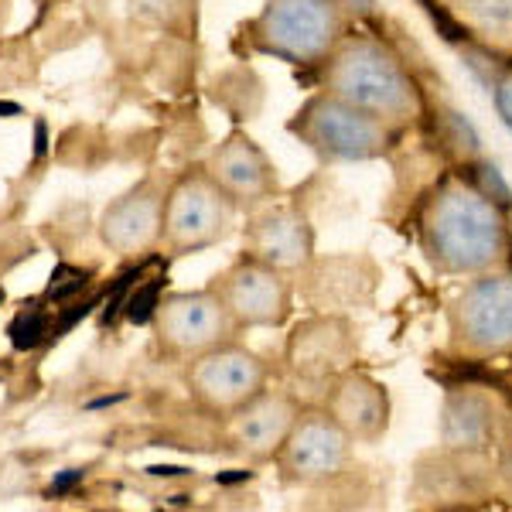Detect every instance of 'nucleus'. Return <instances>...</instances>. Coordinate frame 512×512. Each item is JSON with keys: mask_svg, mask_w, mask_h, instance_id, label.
I'll return each instance as SVG.
<instances>
[{"mask_svg": "<svg viewBox=\"0 0 512 512\" xmlns=\"http://www.w3.org/2000/svg\"><path fill=\"white\" fill-rule=\"evenodd\" d=\"M512 424V410L489 386H451L441 400V448L454 458H485L499 451L502 437Z\"/></svg>", "mask_w": 512, "mask_h": 512, "instance_id": "obj_12", "label": "nucleus"}, {"mask_svg": "<svg viewBox=\"0 0 512 512\" xmlns=\"http://www.w3.org/2000/svg\"><path fill=\"white\" fill-rule=\"evenodd\" d=\"M89 284H93V270H82V267H76V263H59V267L52 270V280H48L45 304L62 308V304L76 301Z\"/></svg>", "mask_w": 512, "mask_h": 512, "instance_id": "obj_22", "label": "nucleus"}, {"mask_svg": "<svg viewBox=\"0 0 512 512\" xmlns=\"http://www.w3.org/2000/svg\"><path fill=\"white\" fill-rule=\"evenodd\" d=\"M212 291L222 297L239 328H280L294 315V274L243 253L216 277Z\"/></svg>", "mask_w": 512, "mask_h": 512, "instance_id": "obj_10", "label": "nucleus"}, {"mask_svg": "<svg viewBox=\"0 0 512 512\" xmlns=\"http://www.w3.org/2000/svg\"><path fill=\"white\" fill-rule=\"evenodd\" d=\"M420 253L441 277H478L512 267V229L502 202L468 175H444L417 216Z\"/></svg>", "mask_w": 512, "mask_h": 512, "instance_id": "obj_1", "label": "nucleus"}, {"mask_svg": "<svg viewBox=\"0 0 512 512\" xmlns=\"http://www.w3.org/2000/svg\"><path fill=\"white\" fill-rule=\"evenodd\" d=\"M0 113H21V110L14 103H0Z\"/></svg>", "mask_w": 512, "mask_h": 512, "instance_id": "obj_32", "label": "nucleus"}, {"mask_svg": "<svg viewBox=\"0 0 512 512\" xmlns=\"http://www.w3.org/2000/svg\"><path fill=\"white\" fill-rule=\"evenodd\" d=\"M130 14L164 31L195 28V0H130Z\"/></svg>", "mask_w": 512, "mask_h": 512, "instance_id": "obj_20", "label": "nucleus"}, {"mask_svg": "<svg viewBox=\"0 0 512 512\" xmlns=\"http://www.w3.org/2000/svg\"><path fill=\"white\" fill-rule=\"evenodd\" d=\"M243 478H250V472H236V475H216L219 485H229V482H243Z\"/></svg>", "mask_w": 512, "mask_h": 512, "instance_id": "obj_31", "label": "nucleus"}, {"mask_svg": "<svg viewBox=\"0 0 512 512\" xmlns=\"http://www.w3.org/2000/svg\"><path fill=\"white\" fill-rule=\"evenodd\" d=\"M140 280V267L130 270V274H123L117 284L110 287V294H106V308H103V325H113L120 315H123V304H127L130 291H134V284Z\"/></svg>", "mask_w": 512, "mask_h": 512, "instance_id": "obj_24", "label": "nucleus"}, {"mask_svg": "<svg viewBox=\"0 0 512 512\" xmlns=\"http://www.w3.org/2000/svg\"><path fill=\"white\" fill-rule=\"evenodd\" d=\"M321 89L403 130L424 117V93L386 41L345 35L321 62Z\"/></svg>", "mask_w": 512, "mask_h": 512, "instance_id": "obj_2", "label": "nucleus"}, {"mask_svg": "<svg viewBox=\"0 0 512 512\" xmlns=\"http://www.w3.org/2000/svg\"><path fill=\"white\" fill-rule=\"evenodd\" d=\"M441 4L485 52L512 59V0H441Z\"/></svg>", "mask_w": 512, "mask_h": 512, "instance_id": "obj_19", "label": "nucleus"}, {"mask_svg": "<svg viewBox=\"0 0 512 512\" xmlns=\"http://www.w3.org/2000/svg\"><path fill=\"white\" fill-rule=\"evenodd\" d=\"M495 106H499V117L506 120V127L512 130V69L495 82Z\"/></svg>", "mask_w": 512, "mask_h": 512, "instance_id": "obj_25", "label": "nucleus"}, {"mask_svg": "<svg viewBox=\"0 0 512 512\" xmlns=\"http://www.w3.org/2000/svg\"><path fill=\"white\" fill-rule=\"evenodd\" d=\"M45 151H48V123L38 120L35 123V158H45Z\"/></svg>", "mask_w": 512, "mask_h": 512, "instance_id": "obj_30", "label": "nucleus"}, {"mask_svg": "<svg viewBox=\"0 0 512 512\" xmlns=\"http://www.w3.org/2000/svg\"><path fill=\"white\" fill-rule=\"evenodd\" d=\"M287 130L318 154L321 161L332 164H355V161H379L393 151V140L400 130L390 127L386 120L359 106L345 103L332 93H315L304 99V106L294 113Z\"/></svg>", "mask_w": 512, "mask_h": 512, "instance_id": "obj_4", "label": "nucleus"}, {"mask_svg": "<svg viewBox=\"0 0 512 512\" xmlns=\"http://www.w3.org/2000/svg\"><path fill=\"white\" fill-rule=\"evenodd\" d=\"M338 0H267L250 21V45L291 65H321L345 38Z\"/></svg>", "mask_w": 512, "mask_h": 512, "instance_id": "obj_5", "label": "nucleus"}, {"mask_svg": "<svg viewBox=\"0 0 512 512\" xmlns=\"http://www.w3.org/2000/svg\"><path fill=\"white\" fill-rule=\"evenodd\" d=\"M161 297H164V277H147L144 284L137 280L127 304H123V318H127L130 325H151Z\"/></svg>", "mask_w": 512, "mask_h": 512, "instance_id": "obj_23", "label": "nucleus"}, {"mask_svg": "<svg viewBox=\"0 0 512 512\" xmlns=\"http://www.w3.org/2000/svg\"><path fill=\"white\" fill-rule=\"evenodd\" d=\"M325 410L355 444H379L393 424L390 386L355 366L325 386Z\"/></svg>", "mask_w": 512, "mask_h": 512, "instance_id": "obj_18", "label": "nucleus"}, {"mask_svg": "<svg viewBox=\"0 0 512 512\" xmlns=\"http://www.w3.org/2000/svg\"><path fill=\"white\" fill-rule=\"evenodd\" d=\"M499 478H502V485L512 492V424H509V431L506 437H502V444H499Z\"/></svg>", "mask_w": 512, "mask_h": 512, "instance_id": "obj_27", "label": "nucleus"}, {"mask_svg": "<svg viewBox=\"0 0 512 512\" xmlns=\"http://www.w3.org/2000/svg\"><path fill=\"white\" fill-rule=\"evenodd\" d=\"M239 205L229 198L209 171H185L164 195V233L161 246L171 253H202L233 236Z\"/></svg>", "mask_w": 512, "mask_h": 512, "instance_id": "obj_6", "label": "nucleus"}, {"mask_svg": "<svg viewBox=\"0 0 512 512\" xmlns=\"http://www.w3.org/2000/svg\"><path fill=\"white\" fill-rule=\"evenodd\" d=\"M345 14H373L376 0H338Z\"/></svg>", "mask_w": 512, "mask_h": 512, "instance_id": "obj_28", "label": "nucleus"}, {"mask_svg": "<svg viewBox=\"0 0 512 512\" xmlns=\"http://www.w3.org/2000/svg\"><path fill=\"white\" fill-rule=\"evenodd\" d=\"M86 478V468H65L62 475H55L52 478V485H48V495H65V492H72L76 485Z\"/></svg>", "mask_w": 512, "mask_h": 512, "instance_id": "obj_26", "label": "nucleus"}, {"mask_svg": "<svg viewBox=\"0 0 512 512\" xmlns=\"http://www.w3.org/2000/svg\"><path fill=\"white\" fill-rule=\"evenodd\" d=\"M7 335H11V345L18 352L38 349L52 335V311L41 308V304H24L18 315L11 318V325H7Z\"/></svg>", "mask_w": 512, "mask_h": 512, "instance_id": "obj_21", "label": "nucleus"}, {"mask_svg": "<svg viewBox=\"0 0 512 512\" xmlns=\"http://www.w3.org/2000/svg\"><path fill=\"white\" fill-rule=\"evenodd\" d=\"M379 280H383V270L366 253H315V260L304 263L294 274V287L301 291L311 311L352 315L362 304L373 301Z\"/></svg>", "mask_w": 512, "mask_h": 512, "instance_id": "obj_13", "label": "nucleus"}, {"mask_svg": "<svg viewBox=\"0 0 512 512\" xmlns=\"http://www.w3.org/2000/svg\"><path fill=\"white\" fill-rule=\"evenodd\" d=\"M147 475H154V478H181V475H192V468H175V465H154V468H147Z\"/></svg>", "mask_w": 512, "mask_h": 512, "instance_id": "obj_29", "label": "nucleus"}, {"mask_svg": "<svg viewBox=\"0 0 512 512\" xmlns=\"http://www.w3.org/2000/svg\"><path fill=\"white\" fill-rule=\"evenodd\" d=\"M444 342L454 359L489 362L512 352V267L468 277L444 308Z\"/></svg>", "mask_w": 512, "mask_h": 512, "instance_id": "obj_3", "label": "nucleus"}, {"mask_svg": "<svg viewBox=\"0 0 512 512\" xmlns=\"http://www.w3.org/2000/svg\"><path fill=\"white\" fill-rule=\"evenodd\" d=\"M188 396L212 417H229L270 386V362L243 342H222L216 349L188 359L185 369Z\"/></svg>", "mask_w": 512, "mask_h": 512, "instance_id": "obj_8", "label": "nucleus"}, {"mask_svg": "<svg viewBox=\"0 0 512 512\" xmlns=\"http://www.w3.org/2000/svg\"><path fill=\"white\" fill-rule=\"evenodd\" d=\"M362 338L352 315L311 311L291 328L284 342V369L301 386H328L359 362Z\"/></svg>", "mask_w": 512, "mask_h": 512, "instance_id": "obj_9", "label": "nucleus"}, {"mask_svg": "<svg viewBox=\"0 0 512 512\" xmlns=\"http://www.w3.org/2000/svg\"><path fill=\"white\" fill-rule=\"evenodd\" d=\"M297 414H301V403L294 400V393L267 386L229 417H222V434L239 458L260 465V461H274Z\"/></svg>", "mask_w": 512, "mask_h": 512, "instance_id": "obj_17", "label": "nucleus"}, {"mask_svg": "<svg viewBox=\"0 0 512 512\" xmlns=\"http://www.w3.org/2000/svg\"><path fill=\"white\" fill-rule=\"evenodd\" d=\"M243 239L246 253H253L256 260L270 263L277 270H287V274H297L318 253L315 226H311L308 212L294 202L256 205L250 222H246Z\"/></svg>", "mask_w": 512, "mask_h": 512, "instance_id": "obj_14", "label": "nucleus"}, {"mask_svg": "<svg viewBox=\"0 0 512 512\" xmlns=\"http://www.w3.org/2000/svg\"><path fill=\"white\" fill-rule=\"evenodd\" d=\"M355 441L335 424L325 407H301L284 444L274 454L280 482L294 489L332 485L352 468Z\"/></svg>", "mask_w": 512, "mask_h": 512, "instance_id": "obj_7", "label": "nucleus"}, {"mask_svg": "<svg viewBox=\"0 0 512 512\" xmlns=\"http://www.w3.org/2000/svg\"><path fill=\"white\" fill-rule=\"evenodd\" d=\"M151 325L161 349L171 359H185V362L216 349L222 342H233L243 332L212 287H205V291L164 294Z\"/></svg>", "mask_w": 512, "mask_h": 512, "instance_id": "obj_11", "label": "nucleus"}, {"mask_svg": "<svg viewBox=\"0 0 512 512\" xmlns=\"http://www.w3.org/2000/svg\"><path fill=\"white\" fill-rule=\"evenodd\" d=\"M164 188L158 178H144L130 192L113 198L99 216V239L123 260H140L161 250Z\"/></svg>", "mask_w": 512, "mask_h": 512, "instance_id": "obj_15", "label": "nucleus"}, {"mask_svg": "<svg viewBox=\"0 0 512 512\" xmlns=\"http://www.w3.org/2000/svg\"><path fill=\"white\" fill-rule=\"evenodd\" d=\"M205 171H209V178L239 205V212L256 209V205H263V202H274L280 192L277 164L270 161V154L263 151L250 134H243V130H233V134L209 154Z\"/></svg>", "mask_w": 512, "mask_h": 512, "instance_id": "obj_16", "label": "nucleus"}]
</instances>
